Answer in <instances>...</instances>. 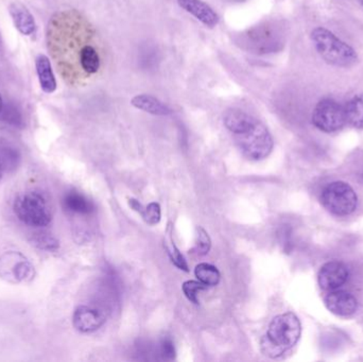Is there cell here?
Returning <instances> with one entry per match:
<instances>
[{
	"instance_id": "5",
	"label": "cell",
	"mask_w": 363,
	"mask_h": 362,
	"mask_svg": "<svg viewBox=\"0 0 363 362\" xmlns=\"http://www.w3.org/2000/svg\"><path fill=\"white\" fill-rule=\"evenodd\" d=\"M234 138L243 157L250 161H262L266 159L272 152L274 146L268 128L258 120L249 131L235 135Z\"/></svg>"
},
{
	"instance_id": "19",
	"label": "cell",
	"mask_w": 363,
	"mask_h": 362,
	"mask_svg": "<svg viewBox=\"0 0 363 362\" xmlns=\"http://www.w3.org/2000/svg\"><path fill=\"white\" fill-rule=\"evenodd\" d=\"M345 110L347 123L355 129L363 130V93L354 96Z\"/></svg>"
},
{
	"instance_id": "27",
	"label": "cell",
	"mask_w": 363,
	"mask_h": 362,
	"mask_svg": "<svg viewBox=\"0 0 363 362\" xmlns=\"http://www.w3.org/2000/svg\"><path fill=\"white\" fill-rule=\"evenodd\" d=\"M143 218L145 219L148 225H155L157 223H160L161 221L162 217V210L161 206H160L159 203H153L149 204L146 208H145L144 213H143Z\"/></svg>"
},
{
	"instance_id": "16",
	"label": "cell",
	"mask_w": 363,
	"mask_h": 362,
	"mask_svg": "<svg viewBox=\"0 0 363 362\" xmlns=\"http://www.w3.org/2000/svg\"><path fill=\"white\" fill-rule=\"evenodd\" d=\"M62 204L66 212L74 215H82V216L91 214L95 208L93 202L89 198L74 191H68L64 196Z\"/></svg>"
},
{
	"instance_id": "3",
	"label": "cell",
	"mask_w": 363,
	"mask_h": 362,
	"mask_svg": "<svg viewBox=\"0 0 363 362\" xmlns=\"http://www.w3.org/2000/svg\"><path fill=\"white\" fill-rule=\"evenodd\" d=\"M311 40L322 59L337 67H352L358 61V55L353 47L323 27L311 32Z\"/></svg>"
},
{
	"instance_id": "26",
	"label": "cell",
	"mask_w": 363,
	"mask_h": 362,
	"mask_svg": "<svg viewBox=\"0 0 363 362\" xmlns=\"http://www.w3.org/2000/svg\"><path fill=\"white\" fill-rule=\"evenodd\" d=\"M211 242L208 233L203 227H196V248H194L196 254L200 255V256L206 255L211 250Z\"/></svg>"
},
{
	"instance_id": "22",
	"label": "cell",
	"mask_w": 363,
	"mask_h": 362,
	"mask_svg": "<svg viewBox=\"0 0 363 362\" xmlns=\"http://www.w3.org/2000/svg\"><path fill=\"white\" fill-rule=\"evenodd\" d=\"M0 118L4 123H8L9 125L15 128H23V120L21 111L12 102H9L6 106L4 104L1 113H0Z\"/></svg>"
},
{
	"instance_id": "32",
	"label": "cell",
	"mask_w": 363,
	"mask_h": 362,
	"mask_svg": "<svg viewBox=\"0 0 363 362\" xmlns=\"http://www.w3.org/2000/svg\"><path fill=\"white\" fill-rule=\"evenodd\" d=\"M2 106H4V102H2L1 96H0V113H1Z\"/></svg>"
},
{
	"instance_id": "31",
	"label": "cell",
	"mask_w": 363,
	"mask_h": 362,
	"mask_svg": "<svg viewBox=\"0 0 363 362\" xmlns=\"http://www.w3.org/2000/svg\"><path fill=\"white\" fill-rule=\"evenodd\" d=\"M224 1H228V2H242V1H245V0H224Z\"/></svg>"
},
{
	"instance_id": "6",
	"label": "cell",
	"mask_w": 363,
	"mask_h": 362,
	"mask_svg": "<svg viewBox=\"0 0 363 362\" xmlns=\"http://www.w3.org/2000/svg\"><path fill=\"white\" fill-rule=\"evenodd\" d=\"M321 202L332 214L347 216L353 214L357 208L358 197L351 185L342 181H336L330 183L323 189Z\"/></svg>"
},
{
	"instance_id": "30",
	"label": "cell",
	"mask_w": 363,
	"mask_h": 362,
	"mask_svg": "<svg viewBox=\"0 0 363 362\" xmlns=\"http://www.w3.org/2000/svg\"><path fill=\"white\" fill-rule=\"evenodd\" d=\"M6 174H8V171H6L4 159H2L1 154H0V184H1L2 180H4V176H6Z\"/></svg>"
},
{
	"instance_id": "21",
	"label": "cell",
	"mask_w": 363,
	"mask_h": 362,
	"mask_svg": "<svg viewBox=\"0 0 363 362\" xmlns=\"http://www.w3.org/2000/svg\"><path fill=\"white\" fill-rule=\"evenodd\" d=\"M194 274L199 282L207 287L216 286L221 278L219 270L215 266L206 263L199 264L194 269Z\"/></svg>"
},
{
	"instance_id": "7",
	"label": "cell",
	"mask_w": 363,
	"mask_h": 362,
	"mask_svg": "<svg viewBox=\"0 0 363 362\" xmlns=\"http://www.w3.org/2000/svg\"><path fill=\"white\" fill-rule=\"evenodd\" d=\"M35 276L33 264L23 253L6 251L0 255V278L9 284L31 282Z\"/></svg>"
},
{
	"instance_id": "12",
	"label": "cell",
	"mask_w": 363,
	"mask_h": 362,
	"mask_svg": "<svg viewBox=\"0 0 363 362\" xmlns=\"http://www.w3.org/2000/svg\"><path fill=\"white\" fill-rule=\"evenodd\" d=\"M324 304L332 314L339 317H350L358 310V301L347 291L333 290L324 298Z\"/></svg>"
},
{
	"instance_id": "2",
	"label": "cell",
	"mask_w": 363,
	"mask_h": 362,
	"mask_svg": "<svg viewBox=\"0 0 363 362\" xmlns=\"http://www.w3.org/2000/svg\"><path fill=\"white\" fill-rule=\"evenodd\" d=\"M302 334V325L292 312L279 315L271 321L266 335L260 340L262 354L277 358L298 344Z\"/></svg>"
},
{
	"instance_id": "11",
	"label": "cell",
	"mask_w": 363,
	"mask_h": 362,
	"mask_svg": "<svg viewBox=\"0 0 363 362\" xmlns=\"http://www.w3.org/2000/svg\"><path fill=\"white\" fill-rule=\"evenodd\" d=\"M349 269L340 261H328L322 266L318 276V283L325 291L337 290L349 280Z\"/></svg>"
},
{
	"instance_id": "17",
	"label": "cell",
	"mask_w": 363,
	"mask_h": 362,
	"mask_svg": "<svg viewBox=\"0 0 363 362\" xmlns=\"http://www.w3.org/2000/svg\"><path fill=\"white\" fill-rule=\"evenodd\" d=\"M10 14L15 27L23 35H31L35 31V21L31 13L19 2H13L10 6Z\"/></svg>"
},
{
	"instance_id": "10",
	"label": "cell",
	"mask_w": 363,
	"mask_h": 362,
	"mask_svg": "<svg viewBox=\"0 0 363 362\" xmlns=\"http://www.w3.org/2000/svg\"><path fill=\"white\" fill-rule=\"evenodd\" d=\"M106 316L104 310L95 306L80 305L72 315V324L77 331L82 334L94 333L104 327Z\"/></svg>"
},
{
	"instance_id": "4",
	"label": "cell",
	"mask_w": 363,
	"mask_h": 362,
	"mask_svg": "<svg viewBox=\"0 0 363 362\" xmlns=\"http://www.w3.org/2000/svg\"><path fill=\"white\" fill-rule=\"evenodd\" d=\"M13 210L23 225L31 227H45L52 220L48 200L40 191H28L15 198Z\"/></svg>"
},
{
	"instance_id": "9",
	"label": "cell",
	"mask_w": 363,
	"mask_h": 362,
	"mask_svg": "<svg viewBox=\"0 0 363 362\" xmlns=\"http://www.w3.org/2000/svg\"><path fill=\"white\" fill-rule=\"evenodd\" d=\"M313 123L325 133L339 131L347 123L345 108L336 100H322L313 110Z\"/></svg>"
},
{
	"instance_id": "28",
	"label": "cell",
	"mask_w": 363,
	"mask_h": 362,
	"mask_svg": "<svg viewBox=\"0 0 363 362\" xmlns=\"http://www.w3.org/2000/svg\"><path fill=\"white\" fill-rule=\"evenodd\" d=\"M160 354L165 361H174L176 358V349L170 338H164L160 344Z\"/></svg>"
},
{
	"instance_id": "13",
	"label": "cell",
	"mask_w": 363,
	"mask_h": 362,
	"mask_svg": "<svg viewBox=\"0 0 363 362\" xmlns=\"http://www.w3.org/2000/svg\"><path fill=\"white\" fill-rule=\"evenodd\" d=\"M177 1L183 10L196 17L205 27L211 29L219 23V15L206 2L202 0H177Z\"/></svg>"
},
{
	"instance_id": "25",
	"label": "cell",
	"mask_w": 363,
	"mask_h": 362,
	"mask_svg": "<svg viewBox=\"0 0 363 362\" xmlns=\"http://www.w3.org/2000/svg\"><path fill=\"white\" fill-rule=\"evenodd\" d=\"M182 288H183L184 295L191 303L199 304L198 295L200 291L205 290L207 286L196 281H187L184 283Z\"/></svg>"
},
{
	"instance_id": "24",
	"label": "cell",
	"mask_w": 363,
	"mask_h": 362,
	"mask_svg": "<svg viewBox=\"0 0 363 362\" xmlns=\"http://www.w3.org/2000/svg\"><path fill=\"white\" fill-rule=\"evenodd\" d=\"M32 242L36 248L40 250L48 251V252L57 251L60 248L59 242L49 234H38L33 238Z\"/></svg>"
},
{
	"instance_id": "8",
	"label": "cell",
	"mask_w": 363,
	"mask_h": 362,
	"mask_svg": "<svg viewBox=\"0 0 363 362\" xmlns=\"http://www.w3.org/2000/svg\"><path fill=\"white\" fill-rule=\"evenodd\" d=\"M274 26L264 23L247 30L240 36L241 47L256 55L274 52L281 45V35L274 30Z\"/></svg>"
},
{
	"instance_id": "20",
	"label": "cell",
	"mask_w": 363,
	"mask_h": 362,
	"mask_svg": "<svg viewBox=\"0 0 363 362\" xmlns=\"http://www.w3.org/2000/svg\"><path fill=\"white\" fill-rule=\"evenodd\" d=\"M0 154L4 159L8 174L18 169L21 164V153L15 145L6 140H0Z\"/></svg>"
},
{
	"instance_id": "14",
	"label": "cell",
	"mask_w": 363,
	"mask_h": 362,
	"mask_svg": "<svg viewBox=\"0 0 363 362\" xmlns=\"http://www.w3.org/2000/svg\"><path fill=\"white\" fill-rule=\"evenodd\" d=\"M256 121L257 119L239 108H230L223 115L224 127L234 136L249 131Z\"/></svg>"
},
{
	"instance_id": "29",
	"label": "cell",
	"mask_w": 363,
	"mask_h": 362,
	"mask_svg": "<svg viewBox=\"0 0 363 362\" xmlns=\"http://www.w3.org/2000/svg\"><path fill=\"white\" fill-rule=\"evenodd\" d=\"M129 205L132 210H135V212L140 213V215H143L144 213L145 208H143L142 204L135 199H130L129 200Z\"/></svg>"
},
{
	"instance_id": "23",
	"label": "cell",
	"mask_w": 363,
	"mask_h": 362,
	"mask_svg": "<svg viewBox=\"0 0 363 362\" xmlns=\"http://www.w3.org/2000/svg\"><path fill=\"white\" fill-rule=\"evenodd\" d=\"M169 244H166V250H167L168 255H169L170 259H172V264L179 269L183 270V271L188 272L187 261H186L185 257L179 250L178 247L174 244V239H172V234L169 236Z\"/></svg>"
},
{
	"instance_id": "33",
	"label": "cell",
	"mask_w": 363,
	"mask_h": 362,
	"mask_svg": "<svg viewBox=\"0 0 363 362\" xmlns=\"http://www.w3.org/2000/svg\"><path fill=\"white\" fill-rule=\"evenodd\" d=\"M360 4H362V6H363V0H359Z\"/></svg>"
},
{
	"instance_id": "18",
	"label": "cell",
	"mask_w": 363,
	"mask_h": 362,
	"mask_svg": "<svg viewBox=\"0 0 363 362\" xmlns=\"http://www.w3.org/2000/svg\"><path fill=\"white\" fill-rule=\"evenodd\" d=\"M36 72L43 91L47 94L53 93L57 89V81L53 74L51 63L46 55H40L35 60Z\"/></svg>"
},
{
	"instance_id": "1",
	"label": "cell",
	"mask_w": 363,
	"mask_h": 362,
	"mask_svg": "<svg viewBox=\"0 0 363 362\" xmlns=\"http://www.w3.org/2000/svg\"><path fill=\"white\" fill-rule=\"evenodd\" d=\"M47 48L62 79L72 86L93 80L104 66L97 30L77 10L55 13L47 26Z\"/></svg>"
},
{
	"instance_id": "15",
	"label": "cell",
	"mask_w": 363,
	"mask_h": 362,
	"mask_svg": "<svg viewBox=\"0 0 363 362\" xmlns=\"http://www.w3.org/2000/svg\"><path fill=\"white\" fill-rule=\"evenodd\" d=\"M131 104L138 110L144 111L149 114L157 116H168L172 111L167 104L164 103L159 98L148 94H140L132 98Z\"/></svg>"
}]
</instances>
